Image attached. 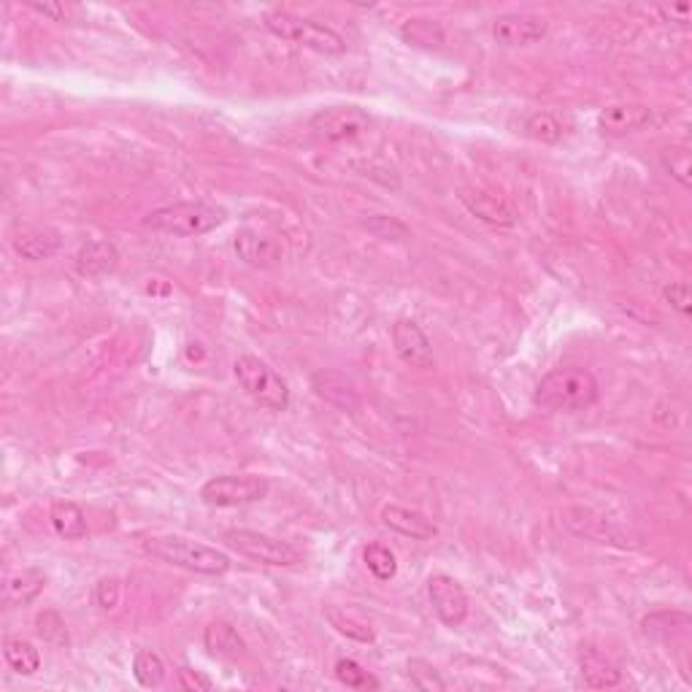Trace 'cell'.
<instances>
[{"label":"cell","mask_w":692,"mask_h":692,"mask_svg":"<svg viewBox=\"0 0 692 692\" xmlns=\"http://www.w3.org/2000/svg\"><path fill=\"white\" fill-rule=\"evenodd\" d=\"M598 379L582 365H563L549 371L536 387V403L549 411H582L598 401Z\"/></svg>","instance_id":"6da1fadb"},{"label":"cell","mask_w":692,"mask_h":692,"mask_svg":"<svg viewBox=\"0 0 692 692\" xmlns=\"http://www.w3.org/2000/svg\"><path fill=\"white\" fill-rule=\"evenodd\" d=\"M144 549L157 560L184 568V571H192V574L222 576L233 568V560L222 549L206 547L201 541H190V538L182 536L149 538V541H144Z\"/></svg>","instance_id":"7a4b0ae2"},{"label":"cell","mask_w":692,"mask_h":692,"mask_svg":"<svg viewBox=\"0 0 692 692\" xmlns=\"http://www.w3.org/2000/svg\"><path fill=\"white\" fill-rule=\"evenodd\" d=\"M225 219H228L225 209H217V206H209V203L201 201H182L149 211L144 217V228L168 233V236L192 238L217 230Z\"/></svg>","instance_id":"3957f363"},{"label":"cell","mask_w":692,"mask_h":692,"mask_svg":"<svg viewBox=\"0 0 692 692\" xmlns=\"http://www.w3.org/2000/svg\"><path fill=\"white\" fill-rule=\"evenodd\" d=\"M265 28L271 30L276 38L292 41V44L306 46L317 55H344L346 41L338 36L336 30L328 25H319L314 19L298 17L292 11H271L265 14Z\"/></svg>","instance_id":"277c9868"},{"label":"cell","mask_w":692,"mask_h":692,"mask_svg":"<svg viewBox=\"0 0 692 692\" xmlns=\"http://www.w3.org/2000/svg\"><path fill=\"white\" fill-rule=\"evenodd\" d=\"M238 384L244 387L249 398H255L263 409L287 411L290 406V390L271 365L257 355H241L233 365Z\"/></svg>","instance_id":"5b68a950"},{"label":"cell","mask_w":692,"mask_h":692,"mask_svg":"<svg viewBox=\"0 0 692 692\" xmlns=\"http://www.w3.org/2000/svg\"><path fill=\"white\" fill-rule=\"evenodd\" d=\"M268 495V482L263 476L225 474L214 476L201 487V501L214 509H236L249 503L263 501Z\"/></svg>","instance_id":"8992f818"},{"label":"cell","mask_w":692,"mask_h":692,"mask_svg":"<svg viewBox=\"0 0 692 692\" xmlns=\"http://www.w3.org/2000/svg\"><path fill=\"white\" fill-rule=\"evenodd\" d=\"M222 541L233 552H238V555H244L263 565H298L303 560L301 549H295L292 544L282 541V538L257 533V530H228L222 536Z\"/></svg>","instance_id":"52a82bcc"},{"label":"cell","mask_w":692,"mask_h":692,"mask_svg":"<svg viewBox=\"0 0 692 692\" xmlns=\"http://www.w3.org/2000/svg\"><path fill=\"white\" fill-rule=\"evenodd\" d=\"M371 125L374 119L360 106H328V109H319L309 122L311 133L328 144H341V141L365 136Z\"/></svg>","instance_id":"ba28073f"},{"label":"cell","mask_w":692,"mask_h":692,"mask_svg":"<svg viewBox=\"0 0 692 692\" xmlns=\"http://www.w3.org/2000/svg\"><path fill=\"white\" fill-rule=\"evenodd\" d=\"M428 598L436 617L447 628H460L468 617V595L455 576L436 574L428 579Z\"/></svg>","instance_id":"9c48e42d"},{"label":"cell","mask_w":692,"mask_h":692,"mask_svg":"<svg viewBox=\"0 0 692 692\" xmlns=\"http://www.w3.org/2000/svg\"><path fill=\"white\" fill-rule=\"evenodd\" d=\"M392 346L395 352L401 357L403 363L411 365V368H433L436 365V355H433V344L430 338L425 336V330L419 328L414 319H398L392 325Z\"/></svg>","instance_id":"30bf717a"},{"label":"cell","mask_w":692,"mask_h":692,"mask_svg":"<svg viewBox=\"0 0 692 692\" xmlns=\"http://www.w3.org/2000/svg\"><path fill=\"white\" fill-rule=\"evenodd\" d=\"M547 36V19L536 14H501L492 22V38L503 46H530Z\"/></svg>","instance_id":"8fae6325"},{"label":"cell","mask_w":692,"mask_h":692,"mask_svg":"<svg viewBox=\"0 0 692 692\" xmlns=\"http://www.w3.org/2000/svg\"><path fill=\"white\" fill-rule=\"evenodd\" d=\"M563 525L574 536L590 538V541H598V544H617V547H630L628 536L622 533L620 528H614L609 519L592 514L590 509H565L563 511Z\"/></svg>","instance_id":"7c38bea8"},{"label":"cell","mask_w":692,"mask_h":692,"mask_svg":"<svg viewBox=\"0 0 692 692\" xmlns=\"http://www.w3.org/2000/svg\"><path fill=\"white\" fill-rule=\"evenodd\" d=\"M649 122H652V109L644 103H614L598 114V130L609 138L636 133Z\"/></svg>","instance_id":"4fadbf2b"},{"label":"cell","mask_w":692,"mask_h":692,"mask_svg":"<svg viewBox=\"0 0 692 692\" xmlns=\"http://www.w3.org/2000/svg\"><path fill=\"white\" fill-rule=\"evenodd\" d=\"M460 201L476 219H482L487 225H495V228H509V225L517 222L514 209L506 203V198L495 195V192L463 190L460 192Z\"/></svg>","instance_id":"5bb4252c"},{"label":"cell","mask_w":692,"mask_h":692,"mask_svg":"<svg viewBox=\"0 0 692 692\" xmlns=\"http://www.w3.org/2000/svg\"><path fill=\"white\" fill-rule=\"evenodd\" d=\"M233 246H236V255L255 268H268L282 260V244L257 230H238Z\"/></svg>","instance_id":"9a60e30c"},{"label":"cell","mask_w":692,"mask_h":692,"mask_svg":"<svg viewBox=\"0 0 692 692\" xmlns=\"http://www.w3.org/2000/svg\"><path fill=\"white\" fill-rule=\"evenodd\" d=\"M382 522L390 530H395V533L414 538V541H430L438 533L433 519L425 517L422 511L406 509V506H384Z\"/></svg>","instance_id":"2e32d148"},{"label":"cell","mask_w":692,"mask_h":692,"mask_svg":"<svg viewBox=\"0 0 692 692\" xmlns=\"http://www.w3.org/2000/svg\"><path fill=\"white\" fill-rule=\"evenodd\" d=\"M579 665H582V676L587 687L592 690H606V687H617L622 682V671L603 655L598 647L584 644L579 649Z\"/></svg>","instance_id":"e0dca14e"},{"label":"cell","mask_w":692,"mask_h":692,"mask_svg":"<svg viewBox=\"0 0 692 692\" xmlns=\"http://www.w3.org/2000/svg\"><path fill=\"white\" fill-rule=\"evenodd\" d=\"M119 265L117 246L106 238H92L76 252V268L84 276H103L111 274Z\"/></svg>","instance_id":"ac0fdd59"},{"label":"cell","mask_w":692,"mask_h":692,"mask_svg":"<svg viewBox=\"0 0 692 692\" xmlns=\"http://www.w3.org/2000/svg\"><path fill=\"white\" fill-rule=\"evenodd\" d=\"M60 246H63L60 233H55V230L49 228L19 230L17 236H14V252H17L19 257H25V260H33V263L49 260L52 255H57Z\"/></svg>","instance_id":"d6986e66"},{"label":"cell","mask_w":692,"mask_h":692,"mask_svg":"<svg viewBox=\"0 0 692 692\" xmlns=\"http://www.w3.org/2000/svg\"><path fill=\"white\" fill-rule=\"evenodd\" d=\"M49 522L60 538L65 541H82L87 538L90 528H87V514L82 506H76L73 501H55L49 509Z\"/></svg>","instance_id":"ffe728a7"},{"label":"cell","mask_w":692,"mask_h":692,"mask_svg":"<svg viewBox=\"0 0 692 692\" xmlns=\"http://www.w3.org/2000/svg\"><path fill=\"white\" fill-rule=\"evenodd\" d=\"M311 387H314L319 398H325L333 406H341V409H355L357 406L355 384L349 382L344 374H338V371H319L311 379Z\"/></svg>","instance_id":"44dd1931"},{"label":"cell","mask_w":692,"mask_h":692,"mask_svg":"<svg viewBox=\"0 0 692 692\" xmlns=\"http://www.w3.org/2000/svg\"><path fill=\"white\" fill-rule=\"evenodd\" d=\"M46 587V574L38 568H22L6 579V603L9 606H30Z\"/></svg>","instance_id":"7402d4cb"},{"label":"cell","mask_w":692,"mask_h":692,"mask_svg":"<svg viewBox=\"0 0 692 692\" xmlns=\"http://www.w3.org/2000/svg\"><path fill=\"white\" fill-rule=\"evenodd\" d=\"M203 644L211 655L217 657H236L244 652V638L238 636V630L225 620L211 622L209 628L203 630Z\"/></svg>","instance_id":"603a6c76"},{"label":"cell","mask_w":692,"mask_h":692,"mask_svg":"<svg viewBox=\"0 0 692 692\" xmlns=\"http://www.w3.org/2000/svg\"><path fill=\"white\" fill-rule=\"evenodd\" d=\"M325 617H328L330 625H333L341 636L355 638L360 644H374V628L352 609H336V606H330V609L325 611Z\"/></svg>","instance_id":"cb8c5ba5"},{"label":"cell","mask_w":692,"mask_h":692,"mask_svg":"<svg viewBox=\"0 0 692 692\" xmlns=\"http://www.w3.org/2000/svg\"><path fill=\"white\" fill-rule=\"evenodd\" d=\"M3 657H6V663L11 665V671H17V674L22 676L36 674L38 668H41V655H38V649L33 647L30 641H25V638H6V641H3Z\"/></svg>","instance_id":"d4e9b609"},{"label":"cell","mask_w":692,"mask_h":692,"mask_svg":"<svg viewBox=\"0 0 692 692\" xmlns=\"http://www.w3.org/2000/svg\"><path fill=\"white\" fill-rule=\"evenodd\" d=\"M641 628H644L647 636L668 641V638H671V630H682L684 633V630L690 628V617L682 614V611H655V614L644 617Z\"/></svg>","instance_id":"484cf974"},{"label":"cell","mask_w":692,"mask_h":692,"mask_svg":"<svg viewBox=\"0 0 692 692\" xmlns=\"http://www.w3.org/2000/svg\"><path fill=\"white\" fill-rule=\"evenodd\" d=\"M133 676H136V682L141 684V687H146V690L160 687V684L165 682L163 657L149 652V649H141L136 655V660H133Z\"/></svg>","instance_id":"4316f807"},{"label":"cell","mask_w":692,"mask_h":692,"mask_svg":"<svg viewBox=\"0 0 692 692\" xmlns=\"http://www.w3.org/2000/svg\"><path fill=\"white\" fill-rule=\"evenodd\" d=\"M401 36L414 46H441L444 44V28L436 19H406Z\"/></svg>","instance_id":"83f0119b"},{"label":"cell","mask_w":692,"mask_h":692,"mask_svg":"<svg viewBox=\"0 0 692 692\" xmlns=\"http://www.w3.org/2000/svg\"><path fill=\"white\" fill-rule=\"evenodd\" d=\"M363 560L368 565V571L379 579V582H390L398 574V560H395V552L384 544H368L363 549Z\"/></svg>","instance_id":"f1b7e54d"},{"label":"cell","mask_w":692,"mask_h":692,"mask_svg":"<svg viewBox=\"0 0 692 692\" xmlns=\"http://www.w3.org/2000/svg\"><path fill=\"white\" fill-rule=\"evenodd\" d=\"M525 133L541 144H557L563 138V122L552 111H538L525 122Z\"/></svg>","instance_id":"f546056e"},{"label":"cell","mask_w":692,"mask_h":692,"mask_svg":"<svg viewBox=\"0 0 692 692\" xmlns=\"http://www.w3.org/2000/svg\"><path fill=\"white\" fill-rule=\"evenodd\" d=\"M336 676L338 682L352 687V690H379V687H382L379 679H374V676L368 674L363 665L357 663V660H352V657H341V660H338Z\"/></svg>","instance_id":"4dcf8cb0"},{"label":"cell","mask_w":692,"mask_h":692,"mask_svg":"<svg viewBox=\"0 0 692 692\" xmlns=\"http://www.w3.org/2000/svg\"><path fill=\"white\" fill-rule=\"evenodd\" d=\"M406 674H409L411 684H414L417 690H425V692L447 690V682L441 679V674H438L436 668H433V663H428V660H419V657L409 660V663H406Z\"/></svg>","instance_id":"1f68e13d"},{"label":"cell","mask_w":692,"mask_h":692,"mask_svg":"<svg viewBox=\"0 0 692 692\" xmlns=\"http://www.w3.org/2000/svg\"><path fill=\"white\" fill-rule=\"evenodd\" d=\"M36 633L44 638L46 644L52 647H68L71 644V636H68V628H65L63 617L57 611H41L36 617Z\"/></svg>","instance_id":"d6a6232c"},{"label":"cell","mask_w":692,"mask_h":692,"mask_svg":"<svg viewBox=\"0 0 692 692\" xmlns=\"http://www.w3.org/2000/svg\"><path fill=\"white\" fill-rule=\"evenodd\" d=\"M365 228L371 230L376 238H382V241H403V238H409V228L403 225L401 219L384 217V214H376V217L368 219Z\"/></svg>","instance_id":"836d02e7"},{"label":"cell","mask_w":692,"mask_h":692,"mask_svg":"<svg viewBox=\"0 0 692 692\" xmlns=\"http://www.w3.org/2000/svg\"><path fill=\"white\" fill-rule=\"evenodd\" d=\"M663 168L671 176H674L676 182L682 184V187H690L692 179H690V152L687 149H665L663 152Z\"/></svg>","instance_id":"e575fe53"},{"label":"cell","mask_w":692,"mask_h":692,"mask_svg":"<svg viewBox=\"0 0 692 692\" xmlns=\"http://www.w3.org/2000/svg\"><path fill=\"white\" fill-rule=\"evenodd\" d=\"M119 598H122V587H119L117 579H101V582L95 584V603L103 611L117 609Z\"/></svg>","instance_id":"d590c367"},{"label":"cell","mask_w":692,"mask_h":692,"mask_svg":"<svg viewBox=\"0 0 692 692\" xmlns=\"http://www.w3.org/2000/svg\"><path fill=\"white\" fill-rule=\"evenodd\" d=\"M663 298L668 303H671V306H674V309L679 311V314H684V317L690 314L692 298H690V284H687V282H671L663 290Z\"/></svg>","instance_id":"8d00e7d4"},{"label":"cell","mask_w":692,"mask_h":692,"mask_svg":"<svg viewBox=\"0 0 692 692\" xmlns=\"http://www.w3.org/2000/svg\"><path fill=\"white\" fill-rule=\"evenodd\" d=\"M179 682H182L184 690L190 692H209L214 687L209 676L201 674V671H192V668H179Z\"/></svg>","instance_id":"74e56055"},{"label":"cell","mask_w":692,"mask_h":692,"mask_svg":"<svg viewBox=\"0 0 692 692\" xmlns=\"http://www.w3.org/2000/svg\"><path fill=\"white\" fill-rule=\"evenodd\" d=\"M28 9L41 14V17L55 19V22H63L68 17V9H65L63 3H28Z\"/></svg>","instance_id":"f35d334b"},{"label":"cell","mask_w":692,"mask_h":692,"mask_svg":"<svg viewBox=\"0 0 692 692\" xmlns=\"http://www.w3.org/2000/svg\"><path fill=\"white\" fill-rule=\"evenodd\" d=\"M660 14H663L665 19H676L679 25H687L692 17V9L687 6V3H682V6H671V9H660Z\"/></svg>","instance_id":"ab89813d"}]
</instances>
